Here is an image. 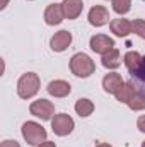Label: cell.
<instances>
[{"instance_id": "603a6c76", "label": "cell", "mask_w": 145, "mask_h": 147, "mask_svg": "<svg viewBox=\"0 0 145 147\" xmlns=\"http://www.w3.org/2000/svg\"><path fill=\"white\" fill-rule=\"evenodd\" d=\"M138 128H140V132H145V115L138 118Z\"/></svg>"}, {"instance_id": "4fadbf2b", "label": "cell", "mask_w": 145, "mask_h": 147, "mask_svg": "<svg viewBox=\"0 0 145 147\" xmlns=\"http://www.w3.org/2000/svg\"><path fill=\"white\" fill-rule=\"evenodd\" d=\"M135 92H137V87H135V84L133 82H123L121 84V87L118 89V92L114 94L116 96V99L119 101V103H130V99L135 96Z\"/></svg>"}, {"instance_id": "4316f807", "label": "cell", "mask_w": 145, "mask_h": 147, "mask_svg": "<svg viewBox=\"0 0 145 147\" xmlns=\"http://www.w3.org/2000/svg\"><path fill=\"white\" fill-rule=\"evenodd\" d=\"M142 147H145V140H144V144H142Z\"/></svg>"}, {"instance_id": "6da1fadb", "label": "cell", "mask_w": 145, "mask_h": 147, "mask_svg": "<svg viewBox=\"0 0 145 147\" xmlns=\"http://www.w3.org/2000/svg\"><path fill=\"white\" fill-rule=\"evenodd\" d=\"M70 70L77 77H89L96 70V63L85 53H75L70 60Z\"/></svg>"}, {"instance_id": "484cf974", "label": "cell", "mask_w": 145, "mask_h": 147, "mask_svg": "<svg viewBox=\"0 0 145 147\" xmlns=\"http://www.w3.org/2000/svg\"><path fill=\"white\" fill-rule=\"evenodd\" d=\"M96 147H111V146H109V144H97Z\"/></svg>"}, {"instance_id": "d4e9b609", "label": "cell", "mask_w": 145, "mask_h": 147, "mask_svg": "<svg viewBox=\"0 0 145 147\" xmlns=\"http://www.w3.org/2000/svg\"><path fill=\"white\" fill-rule=\"evenodd\" d=\"M7 3H9V0H2V5H0V9H5V7H7Z\"/></svg>"}, {"instance_id": "3957f363", "label": "cell", "mask_w": 145, "mask_h": 147, "mask_svg": "<svg viewBox=\"0 0 145 147\" xmlns=\"http://www.w3.org/2000/svg\"><path fill=\"white\" fill-rule=\"evenodd\" d=\"M22 137H24V140L28 142V144H31V146H39V144H43L44 142V139H46V130L36 123V121H26L24 125H22Z\"/></svg>"}, {"instance_id": "ba28073f", "label": "cell", "mask_w": 145, "mask_h": 147, "mask_svg": "<svg viewBox=\"0 0 145 147\" xmlns=\"http://www.w3.org/2000/svg\"><path fill=\"white\" fill-rule=\"evenodd\" d=\"M63 10H62V3H50L44 10V22L50 26L60 24L63 21Z\"/></svg>"}, {"instance_id": "8992f818", "label": "cell", "mask_w": 145, "mask_h": 147, "mask_svg": "<svg viewBox=\"0 0 145 147\" xmlns=\"http://www.w3.org/2000/svg\"><path fill=\"white\" fill-rule=\"evenodd\" d=\"M113 46H114L113 38L106 36V34H96V36L91 38V48H92V51H96V53L106 55L108 51L113 50Z\"/></svg>"}, {"instance_id": "30bf717a", "label": "cell", "mask_w": 145, "mask_h": 147, "mask_svg": "<svg viewBox=\"0 0 145 147\" xmlns=\"http://www.w3.org/2000/svg\"><path fill=\"white\" fill-rule=\"evenodd\" d=\"M82 9H84L82 0H63L62 2V10H63L65 19H77L82 14Z\"/></svg>"}, {"instance_id": "8fae6325", "label": "cell", "mask_w": 145, "mask_h": 147, "mask_svg": "<svg viewBox=\"0 0 145 147\" xmlns=\"http://www.w3.org/2000/svg\"><path fill=\"white\" fill-rule=\"evenodd\" d=\"M70 91H72V87L65 80H51L48 84V92L55 98H65L70 94Z\"/></svg>"}, {"instance_id": "2e32d148", "label": "cell", "mask_w": 145, "mask_h": 147, "mask_svg": "<svg viewBox=\"0 0 145 147\" xmlns=\"http://www.w3.org/2000/svg\"><path fill=\"white\" fill-rule=\"evenodd\" d=\"M103 65L106 67V69H118L119 65H121V55H119V51L118 50H111L108 51L106 55H103Z\"/></svg>"}, {"instance_id": "44dd1931", "label": "cell", "mask_w": 145, "mask_h": 147, "mask_svg": "<svg viewBox=\"0 0 145 147\" xmlns=\"http://www.w3.org/2000/svg\"><path fill=\"white\" fill-rule=\"evenodd\" d=\"M133 77H137L140 82H144V84H145V57L142 58V65L138 67V70H137V72L133 74Z\"/></svg>"}, {"instance_id": "ffe728a7", "label": "cell", "mask_w": 145, "mask_h": 147, "mask_svg": "<svg viewBox=\"0 0 145 147\" xmlns=\"http://www.w3.org/2000/svg\"><path fill=\"white\" fill-rule=\"evenodd\" d=\"M132 33H135V34H138L140 38L145 39V21L144 19H135L132 22Z\"/></svg>"}, {"instance_id": "d6986e66", "label": "cell", "mask_w": 145, "mask_h": 147, "mask_svg": "<svg viewBox=\"0 0 145 147\" xmlns=\"http://www.w3.org/2000/svg\"><path fill=\"white\" fill-rule=\"evenodd\" d=\"M111 3H113V10L116 14H126L130 10L132 0H111Z\"/></svg>"}, {"instance_id": "cb8c5ba5", "label": "cell", "mask_w": 145, "mask_h": 147, "mask_svg": "<svg viewBox=\"0 0 145 147\" xmlns=\"http://www.w3.org/2000/svg\"><path fill=\"white\" fill-rule=\"evenodd\" d=\"M38 147H56V146H55V142H46V140H44L43 144H39Z\"/></svg>"}, {"instance_id": "52a82bcc", "label": "cell", "mask_w": 145, "mask_h": 147, "mask_svg": "<svg viewBox=\"0 0 145 147\" xmlns=\"http://www.w3.org/2000/svg\"><path fill=\"white\" fill-rule=\"evenodd\" d=\"M89 22H91L92 26H96V28H101V26L108 24L109 22L108 9L103 7V5H96V7H92V9L89 10Z\"/></svg>"}, {"instance_id": "ac0fdd59", "label": "cell", "mask_w": 145, "mask_h": 147, "mask_svg": "<svg viewBox=\"0 0 145 147\" xmlns=\"http://www.w3.org/2000/svg\"><path fill=\"white\" fill-rule=\"evenodd\" d=\"M128 106H130L133 111L145 110V92H142V91H137V92H135V96L130 99Z\"/></svg>"}, {"instance_id": "7c38bea8", "label": "cell", "mask_w": 145, "mask_h": 147, "mask_svg": "<svg viewBox=\"0 0 145 147\" xmlns=\"http://www.w3.org/2000/svg\"><path fill=\"white\" fill-rule=\"evenodd\" d=\"M121 84H123V79H121L119 74H116V72L108 74V75L103 79V87H104V91L109 92V94H116L118 89L121 87Z\"/></svg>"}, {"instance_id": "9c48e42d", "label": "cell", "mask_w": 145, "mask_h": 147, "mask_svg": "<svg viewBox=\"0 0 145 147\" xmlns=\"http://www.w3.org/2000/svg\"><path fill=\"white\" fill-rule=\"evenodd\" d=\"M72 43V34L68 31H58L55 33V36L51 38L50 45H51V50L53 51H63L70 46Z\"/></svg>"}, {"instance_id": "5b68a950", "label": "cell", "mask_w": 145, "mask_h": 147, "mask_svg": "<svg viewBox=\"0 0 145 147\" xmlns=\"http://www.w3.org/2000/svg\"><path fill=\"white\" fill-rule=\"evenodd\" d=\"M29 111L31 115H34L41 120H51L55 115V105L48 99H38L29 106Z\"/></svg>"}, {"instance_id": "9a60e30c", "label": "cell", "mask_w": 145, "mask_h": 147, "mask_svg": "<svg viewBox=\"0 0 145 147\" xmlns=\"http://www.w3.org/2000/svg\"><path fill=\"white\" fill-rule=\"evenodd\" d=\"M142 55L140 53H137V51H128L126 55H125V65H126V69H128V72L133 74L138 70V67L142 65Z\"/></svg>"}, {"instance_id": "7402d4cb", "label": "cell", "mask_w": 145, "mask_h": 147, "mask_svg": "<svg viewBox=\"0 0 145 147\" xmlns=\"http://www.w3.org/2000/svg\"><path fill=\"white\" fill-rule=\"evenodd\" d=\"M0 147H21V146H19L15 140H3Z\"/></svg>"}, {"instance_id": "7a4b0ae2", "label": "cell", "mask_w": 145, "mask_h": 147, "mask_svg": "<svg viewBox=\"0 0 145 147\" xmlns=\"http://www.w3.org/2000/svg\"><path fill=\"white\" fill-rule=\"evenodd\" d=\"M38 91H39V77L34 72L24 74L19 79V82H17V94H19V98L29 99V98H33L36 94Z\"/></svg>"}, {"instance_id": "e0dca14e", "label": "cell", "mask_w": 145, "mask_h": 147, "mask_svg": "<svg viewBox=\"0 0 145 147\" xmlns=\"http://www.w3.org/2000/svg\"><path fill=\"white\" fill-rule=\"evenodd\" d=\"M75 111H77V115H80V116H89V115H92V111H94V105H92L91 99L80 98V99L75 103Z\"/></svg>"}, {"instance_id": "277c9868", "label": "cell", "mask_w": 145, "mask_h": 147, "mask_svg": "<svg viewBox=\"0 0 145 147\" xmlns=\"http://www.w3.org/2000/svg\"><path fill=\"white\" fill-rule=\"evenodd\" d=\"M51 128L56 135L60 137H65L68 135L73 130V120L72 116H68L67 113H60V115H55L51 118Z\"/></svg>"}, {"instance_id": "5bb4252c", "label": "cell", "mask_w": 145, "mask_h": 147, "mask_svg": "<svg viewBox=\"0 0 145 147\" xmlns=\"http://www.w3.org/2000/svg\"><path fill=\"white\" fill-rule=\"evenodd\" d=\"M109 26H111V33H114L119 38L128 36L132 33V22L126 19H114V21H111Z\"/></svg>"}]
</instances>
